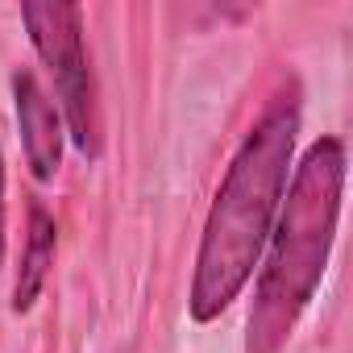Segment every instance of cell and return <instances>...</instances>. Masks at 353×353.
Returning <instances> with one entry per match:
<instances>
[{
  "label": "cell",
  "instance_id": "cell-1",
  "mask_svg": "<svg viewBox=\"0 0 353 353\" xmlns=\"http://www.w3.org/2000/svg\"><path fill=\"white\" fill-rule=\"evenodd\" d=\"M295 129H299L295 104L279 100L241 141L200 237L196 283H192L196 320H216L250 283L262 258V245L270 241L279 200L287 192Z\"/></svg>",
  "mask_w": 353,
  "mask_h": 353
},
{
  "label": "cell",
  "instance_id": "cell-2",
  "mask_svg": "<svg viewBox=\"0 0 353 353\" xmlns=\"http://www.w3.org/2000/svg\"><path fill=\"white\" fill-rule=\"evenodd\" d=\"M341 192H345V145L341 137H320L303 154L291 192L283 200L279 225L270 229V258L258 279V303L250 312L245 353H279L299 312L312 303L328 266L341 216Z\"/></svg>",
  "mask_w": 353,
  "mask_h": 353
},
{
  "label": "cell",
  "instance_id": "cell-3",
  "mask_svg": "<svg viewBox=\"0 0 353 353\" xmlns=\"http://www.w3.org/2000/svg\"><path fill=\"white\" fill-rule=\"evenodd\" d=\"M21 21L34 38V50L54 75L59 100L67 108L71 141L79 145V154L92 158L100 145L96 141L100 129H96V83L83 50V9L63 5V0H30V5H21Z\"/></svg>",
  "mask_w": 353,
  "mask_h": 353
},
{
  "label": "cell",
  "instance_id": "cell-4",
  "mask_svg": "<svg viewBox=\"0 0 353 353\" xmlns=\"http://www.w3.org/2000/svg\"><path fill=\"white\" fill-rule=\"evenodd\" d=\"M13 96H17V125H21L30 170H34V179L50 183L63 162V121H59L50 96L42 92V83L34 79V71L13 75Z\"/></svg>",
  "mask_w": 353,
  "mask_h": 353
},
{
  "label": "cell",
  "instance_id": "cell-5",
  "mask_svg": "<svg viewBox=\"0 0 353 353\" xmlns=\"http://www.w3.org/2000/svg\"><path fill=\"white\" fill-rule=\"evenodd\" d=\"M50 266H54V216L42 204H30V241H26L17 287H13V312H30L34 307V299L46 287Z\"/></svg>",
  "mask_w": 353,
  "mask_h": 353
},
{
  "label": "cell",
  "instance_id": "cell-6",
  "mask_svg": "<svg viewBox=\"0 0 353 353\" xmlns=\"http://www.w3.org/2000/svg\"><path fill=\"white\" fill-rule=\"evenodd\" d=\"M0 266H5V208H0Z\"/></svg>",
  "mask_w": 353,
  "mask_h": 353
},
{
  "label": "cell",
  "instance_id": "cell-7",
  "mask_svg": "<svg viewBox=\"0 0 353 353\" xmlns=\"http://www.w3.org/2000/svg\"><path fill=\"white\" fill-rule=\"evenodd\" d=\"M0 208H5V158H0Z\"/></svg>",
  "mask_w": 353,
  "mask_h": 353
}]
</instances>
